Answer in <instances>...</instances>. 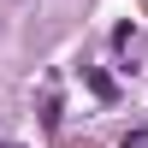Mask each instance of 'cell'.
Listing matches in <instances>:
<instances>
[{"instance_id": "6da1fadb", "label": "cell", "mask_w": 148, "mask_h": 148, "mask_svg": "<svg viewBox=\"0 0 148 148\" xmlns=\"http://www.w3.org/2000/svg\"><path fill=\"white\" fill-rule=\"evenodd\" d=\"M83 77H89V89L101 95V101H113V95H119V89H113V77H107V71H95V65H89V71H83Z\"/></svg>"}]
</instances>
